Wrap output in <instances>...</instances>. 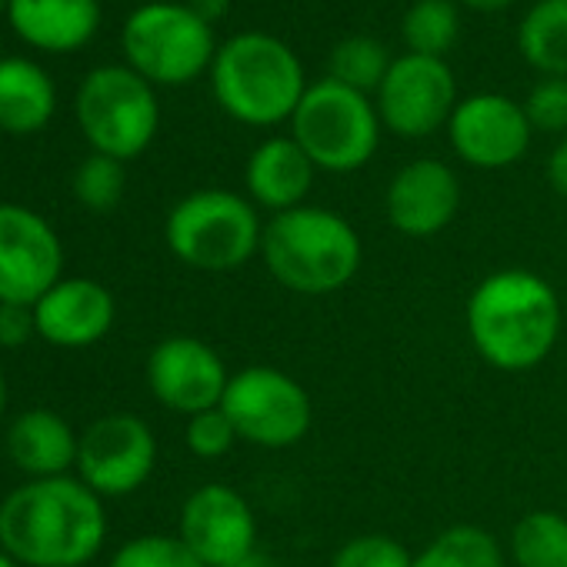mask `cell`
<instances>
[{"label": "cell", "mask_w": 567, "mask_h": 567, "mask_svg": "<svg viewBox=\"0 0 567 567\" xmlns=\"http://www.w3.org/2000/svg\"><path fill=\"white\" fill-rule=\"evenodd\" d=\"M315 177H318L315 161L291 134L260 141L244 164L247 197L254 207L270 210V217L308 204Z\"/></svg>", "instance_id": "18"}, {"label": "cell", "mask_w": 567, "mask_h": 567, "mask_svg": "<svg viewBox=\"0 0 567 567\" xmlns=\"http://www.w3.org/2000/svg\"><path fill=\"white\" fill-rule=\"evenodd\" d=\"M234 567H274V564H270V557L257 547L254 554H247V557H244V560H237Z\"/></svg>", "instance_id": "36"}, {"label": "cell", "mask_w": 567, "mask_h": 567, "mask_svg": "<svg viewBox=\"0 0 567 567\" xmlns=\"http://www.w3.org/2000/svg\"><path fill=\"white\" fill-rule=\"evenodd\" d=\"M391 61L394 58L388 54V48L378 38L351 34V38L334 44L331 61H328V78L351 87V91H361V94L374 97L381 81L391 71Z\"/></svg>", "instance_id": "26"}, {"label": "cell", "mask_w": 567, "mask_h": 567, "mask_svg": "<svg viewBox=\"0 0 567 567\" xmlns=\"http://www.w3.org/2000/svg\"><path fill=\"white\" fill-rule=\"evenodd\" d=\"M471 348L504 374L534 371L560 341L564 308L550 284L527 267H501L477 280L464 305Z\"/></svg>", "instance_id": "2"}, {"label": "cell", "mask_w": 567, "mask_h": 567, "mask_svg": "<svg viewBox=\"0 0 567 567\" xmlns=\"http://www.w3.org/2000/svg\"><path fill=\"white\" fill-rule=\"evenodd\" d=\"M507 550L514 567H567V517L550 507L520 514Z\"/></svg>", "instance_id": "24"}, {"label": "cell", "mask_w": 567, "mask_h": 567, "mask_svg": "<svg viewBox=\"0 0 567 567\" xmlns=\"http://www.w3.org/2000/svg\"><path fill=\"white\" fill-rule=\"evenodd\" d=\"M38 334L34 308L24 305H0V348H21Z\"/></svg>", "instance_id": "32"}, {"label": "cell", "mask_w": 567, "mask_h": 567, "mask_svg": "<svg viewBox=\"0 0 567 567\" xmlns=\"http://www.w3.org/2000/svg\"><path fill=\"white\" fill-rule=\"evenodd\" d=\"M157 464V437L134 414H107L78 441V477L101 497H124L147 484Z\"/></svg>", "instance_id": "11"}, {"label": "cell", "mask_w": 567, "mask_h": 567, "mask_svg": "<svg viewBox=\"0 0 567 567\" xmlns=\"http://www.w3.org/2000/svg\"><path fill=\"white\" fill-rule=\"evenodd\" d=\"M78 434L71 431V424L44 408L24 411L11 431H8V454L11 461L38 477H64L71 467H78Z\"/></svg>", "instance_id": "20"}, {"label": "cell", "mask_w": 567, "mask_h": 567, "mask_svg": "<svg viewBox=\"0 0 567 567\" xmlns=\"http://www.w3.org/2000/svg\"><path fill=\"white\" fill-rule=\"evenodd\" d=\"M220 411L230 417L240 441L264 451H284L301 444L315 421V404L305 384L270 364H250L244 371H234Z\"/></svg>", "instance_id": "9"}, {"label": "cell", "mask_w": 567, "mask_h": 567, "mask_svg": "<svg viewBox=\"0 0 567 567\" xmlns=\"http://www.w3.org/2000/svg\"><path fill=\"white\" fill-rule=\"evenodd\" d=\"M111 567H207L177 534L131 537L111 560Z\"/></svg>", "instance_id": "28"}, {"label": "cell", "mask_w": 567, "mask_h": 567, "mask_svg": "<svg viewBox=\"0 0 567 567\" xmlns=\"http://www.w3.org/2000/svg\"><path fill=\"white\" fill-rule=\"evenodd\" d=\"M461 210V181L451 164L437 157H417L404 164L384 194L388 224L414 240L434 237Z\"/></svg>", "instance_id": "16"}, {"label": "cell", "mask_w": 567, "mask_h": 567, "mask_svg": "<svg viewBox=\"0 0 567 567\" xmlns=\"http://www.w3.org/2000/svg\"><path fill=\"white\" fill-rule=\"evenodd\" d=\"M121 44L127 68L164 87H181L200 74H210L220 48L214 28L174 0H154L137 8L124 24Z\"/></svg>", "instance_id": "7"}, {"label": "cell", "mask_w": 567, "mask_h": 567, "mask_svg": "<svg viewBox=\"0 0 567 567\" xmlns=\"http://www.w3.org/2000/svg\"><path fill=\"white\" fill-rule=\"evenodd\" d=\"M530 137L534 127L524 114V104L497 91L461 97L447 121V141L454 154L477 171L514 167L530 151Z\"/></svg>", "instance_id": "13"}, {"label": "cell", "mask_w": 567, "mask_h": 567, "mask_svg": "<svg viewBox=\"0 0 567 567\" xmlns=\"http://www.w3.org/2000/svg\"><path fill=\"white\" fill-rule=\"evenodd\" d=\"M117 318L114 295L91 277H61L54 288L34 305L38 334L58 348H91L97 344Z\"/></svg>", "instance_id": "17"}, {"label": "cell", "mask_w": 567, "mask_h": 567, "mask_svg": "<svg viewBox=\"0 0 567 567\" xmlns=\"http://www.w3.org/2000/svg\"><path fill=\"white\" fill-rule=\"evenodd\" d=\"M414 567H507V560L491 530L451 524L414 554Z\"/></svg>", "instance_id": "23"}, {"label": "cell", "mask_w": 567, "mask_h": 567, "mask_svg": "<svg viewBox=\"0 0 567 567\" xmlns=\"http://www.w3.org/2000/svg\"><path fill=\"white\" fill-rule=\"evenodd\" d=\"M127 187V174H124V161H114L107 154H91L78 174H74V194L87 210H114L124 197Z\"/></svg>", "instance_id": "27"}, {"label": "cell", "mask_w": 567, "mask_h": 567, "mask_svg": "<svg viewBox=\"0 0 567 567\" xmlns=\"http://www.w3.org/2000/svg\"><path fill=\"white\" fill-rule=\"evenodd\" d=\"M177 537L207 567H234L257 550V517L230 484H204L184 501Z\"/></svg>", "instance_id": "14"}, {"label": "cell", "mask_w": 567, "mask_h": 567, "mask_svg": "<svg viewBox=\"0 0 567 567\" xmlns=\"http://www.w3.org/2000/svg\"><path fill=\"white\" fill-rule=\"evenodd\" d=\"M381 131L384 124L378 117L374 97L331 78L311 84L291 117V137L324 174H351L371 164Z\"/></svg>", "instance_id": "6"}, {"label": "cell", "mask_w": 567, "mask_h": 567, "mask_svg": "<svg viewBox=\"0 0 567 567\" xmlns=\"http://www.w3.org/2000/svg\"><path fill=\"white\" fill-rule=\"evenodd\" d=\"M4 401H8V384H4V371H0V414H4Z\"/></svg>", "instance_id": "38"}, {"label": "cell", "mask_w": 567, "mask_h": 567, "mask_svg": "<svg viewBox=\"0 0 567 567\" xmlns=\"http://www.w3.org/2000/svg\"><path fill=\"white\" fill-rule=\"evenodd\" d=\"M184 441H187V447H190L194 457H200V461H217V457H224L240 437H237L230 417H227L220 408H210V411H200V414L187 417Z\"/></svg>", "instance_id": "31"}, {"label": "cell", "mask_w": 567, "mask_h": 567, "mask_svg": "<svg viewBox=\"0 0 567 567\" xmlns=\"http://www.w3.org/2000/svg\"><path fill=\"white\" fill-rule=\"evenodd\" d=\"M517 48L540 78H567V0H537L517 28Z\"/></svg>", "instance_id": "22"}, {"label": "cell", "mask_w": 567, "mask_h": 567, "mask_svg": "<svg viewBox=\"0 0 567 567\" xmlns=\"http://www.w3.org/2000/svg\"><path fill=\"white\" fill-rule=\"evenodd\" d=\"M524 114L540 134H567V78H540L527 91Z\"/></svg>", "instance_id": "30"}, {"label": "cell", "mask_w": 567, "mask_h": 567, "mask_svg": "<svg viewBox=\"0 0 567 567\" xmlns=\"http://www.w3.org/2000/svg\"><path fill=\"white\" fill-rule=\"evenodd\" d=\"M308 87L295 48L267 31L227 38L210 64V91L220 111L247 127L291 124Z\"/></svg>", "instance_id": "4"}, {"label": "cell", "mask_w": 567, "mask_h": 567, "mask_svg": "<svg viewBox=\"0 0 567 567\" xmlns=\"http://www.w3.org/2000/svg\"><path fill=\"white\" fill-rule=\"evenodd\" d=\"M331 567H414V554L391 534H358L334 550Z\"/></svg>", "instance_id": "29"}, {"label": "cell", "mask_w": 567, "mask_h": 567, "mask_svg": "<svg viewBox=\"0 0 567 567\" xmlns=\"http://www.w3.org/2000/svg\"><path fill=\"white\" fill-rule=\"evenodd\" d=\"M457 78L444 58L401 54L391 61L388 78L374 94L378 117L384 131L421 141L447 131V121L457 107Z\"/></svg>", "instance_id": "10"}, {"label": "cell", "mask_w": 567, "mask_h": 567, "mask_svg": "<svg viewBox=\"0 0 567 567\" xmlns=\"http://www.w3.org/2000/svg\"><path fill=\"white\" fill-rule=\"evenodd\" d=\"M8 18L31 48L68 54L97 34L101 0H8Z\"/></svg>", "instance_id": "19"}, {"label": "cell", "mask_w": 567, "mask_h": 567, "mask_svg": "<svg viewBox=\"0 0 567 567\" xmlns=\"http://www.w3.org/2000/svg\"><path fill=\"white\" fill-rule=\"evenodd\" d=\"M64 270L54 227L18 204H0V305L34 308Z\"/></svg>", "instance_id": "12"}, {"label": "cell", "mask_w": 567, "mask_h": 567, "mask_svg": "<svg viewBox=\"0 0 567 567\" xmlns=\"http://www.w3.org/2000/svg\"><path fill=\"white\" fill-rule=\"evenodd\" d=\"M260 260L280 288L301 298H324L344 291L358 277L364 244L344 214L301 204L264 224Z\"/></svg>", "instance_id": "3"}, {"label": "cell", "mask_w": 567, "mask_h": 567, "mask_svg": "<svg viewBox=\"0 0 567 567\" xmlns=\"http://www.w3.org/2000/svg\"><path fill=\"white\" fill-rule=\"evenodd\" d=\"M164 240L181 264L207 274H227L260 254L264 220L250 197L224 187H204L171 207Z\"/></svg>", "instance_id": "5"}, {"label": "cell", "mask_w": 567, "mask_h": 567, "mask_svg": "<svg viewBox=\"0 0 567 567\" xmlns=\"http://www.w3.org/2000/svg\"><path fill=\"white\" fill-rule=\"evenodd\" d=\"M408 54L447 58L461 38V11L454 0H414L401 21Z\"/></svg>", "instance_id": "25"}, {"label": "cell", "mask_w": 567, "mask_h": 567, "mask_svg": "<svg viewBox=\"0 0 567 567\" xmlns=\"http://www.w3.org/2000/svg\"><path fill=\"white\" fill-rule=\"evenodd\" d=\"M8 11V0H0V14H4Z\"/></svg>", "instance_id": "39"}, {"label": "cell", "mask_w": 567, "mask_h": 567, "mask_svg": "<svg viewBox=\"0 0 567 567\" xmlns=\"http://www.w3.org/2000/svg\"><path fill=\"white\" fill-rule=\"evenodd\" d=\"M58 107V91L48 71L28 58H0V131L38 134Z\"/></svg>", "instance_id": "21"}, {"label": "cell", "mask_w": 567, "mask_h": 567, "mask_svg": "<svg viewBox=\"0 0 567 567\" xmlns=\"http://www.w3.org/2000/svg\"><path fill=\"white\" fill-rule=\"evenodd\" d=\"M547 184L557 197L567 200V137L550 151L547 157Z\"/></svg>", "instance_id": "33"}, {"label": "cell", "mask_w": 567, "mask_h": 567, "mask_svg": "<svg viewBox=\"0 0 567 567\" xmlns=\"http://www.w3.org/2000/svg\"><path fill=\"white\" fill-rule=\"evenodd\" d=\"M461 4L471 11H481V14H497V11H507L514 0H461Z\"/></svg>", "instance_id": "35"}, {"label": "cell", "mask_w": 567, "mask_h": 567, "mask_svg": "<svg viewBox=\"0 0 567 567\" xmlns=\"http://www.w3.org/2000/svg\"><path fill=\"white\" fill-rule=\"evenodd\" d=\"M104 537L101 494L81 477H38L0 501V547L21 567H84Z\"/></svg>", "instance_id": "1"}, {"label": "cell", "mask_w": 567, "mask_h": 567, "mask_svg": "<svg viewBox=\"0 0 567 567\" xmlns=\"http://www.w3.org/2000/svg\"><path fill=\"white\" fill-rule=\"evenodd\" d=\"M230 371L224 358L200 338H167L147 358V388L174 414H200L220 408Z\"/></svg>", "instance_id": "15"}, {"label": "cell", "mask_w": 567, "mask_h": 567, "mask_svg": "<svg viewBox=\"0 0 567 567\" xmlns=\"http://www.w3.org/2000/svg\"><path fill=\"white\" fill-rule=\"evenodd\" d=\"M0 567H21V564H18V560H14V557L4 550V547H0Z\"/></svg>", "instance_id": "37"}, {"label": "cell", "mask_w": 567, "mask_h": 567, "mask_svg": "<svg viewBox=\"0 0 567 567\" xmlns=\"http://www.w3.org/2000/svg\"><path fill=\"white\" fill-rule=\"evenodd\" d=\"M78 124L94 154L114 161L141 157L161 127L154 84L124 64L91 71L78 87Z\"/></svg>", "instance_id": "8"}, {"label": "cell", "mask_w": 567, "mask_h": 567, "mask_svg": "<svg viewBox=\"0 0 567 567\" xmlns=\"http://www.w3.org/2000/svg\"><path fill=\"white\" fill-rule=\"evenodd\" d=\"M187 8H190L200 21H207V24L214 28V24H220V21L227 18L230 0H187Z\"/></svg>", "instance_id": "34"}]
</instances>
